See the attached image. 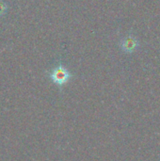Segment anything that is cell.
I'll return each mask as SVG.
<instances>
[{"instance_id":"cell-1","label":"cell","mask_w":160,"mask_h":161,"mask_svg":"<svg viewBox=\"0 0 160 161\" xmlns=\"http://www.w3.org/2000/svg\"><path fill=\"white\" fill-rule=\"evenodd\" d=\"M48 76L55 85L61 89L70 82L73 75L64 65L59 63L48 72Z\"/></svg>"},{"instance_id":"cell-3","label":"cell","mask_w":160,"mask_h":161,"mask_svg":"<svg viewBox=\"0 0 160 161\" xmlns=\"http://www.w3.org/2000/svg\"><path fill=\"white\" fill-rule=\"evenodd\" d=\"M7 9H8L7 5L4 3V1H3V0H0V16L4 15V14L6 13Z\"/></svg>"},{"instance_id":"cell-2","label":"cell","mask_w":160,"mask_h":161,"mask_svg":"<svg viewBox=\"0 0 160 161\" xmlns=\"http://www.w3.org/2000/svg\"><path fill=\"white\" fill-rule=\"evenodd\" d=\"M138 46V42L133 37H127L124 39L121 42V47L123 51L126 53H132Z\"/></svg>"}]
</instances>
